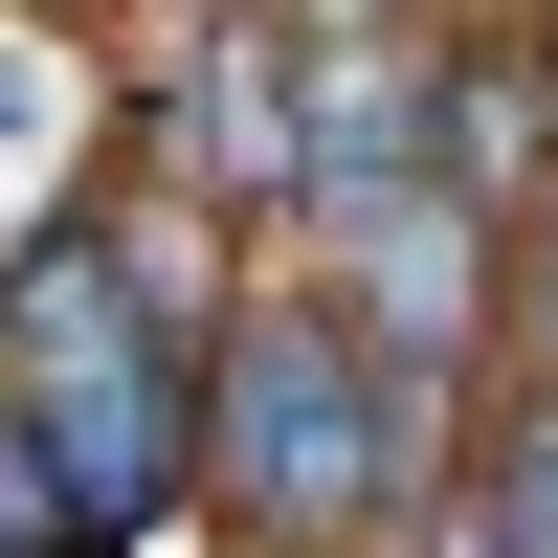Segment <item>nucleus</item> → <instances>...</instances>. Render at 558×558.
<instances>
[{
    "instance_id": "f257e3e1",
    "label": "nucleus",
    "mask_w": 558,
    "mask_h": 558,
    "mask_svg": "<svg viewBox=\"0 0 558 558\" xmlns=\"http://www.w3.org/2000/svg\"><path fill=\"white\" fill-rule=\"evenodd\" d=\"M202 357H223V313L157 291L134 202H45L0 246V402H23V447H45V492H68L89 558L202 514Z\"/></svg>"
},
{
    "instance_id": "f03ea898",
    "label": "nucleus",
    "mask_w": 558,
    "mask_h": 558,
    "mask_svg": "<svg viewBox=\"0 0 558 558\" xmlns=\"http://www.w3.org/2000/svg\"><path fill=\"white\" fill-rule=\"evenodd\" d=\"M447 492H470V402H402L380 336L313 268H268L202 357V514L246 558H357L380 514H447Z\"/></svg>"
},
{
    "instance_id": "7ed1b4c3",
    "label": "nucleus",
    "mask_w": 558,
    "mask_h": 558,
    "mask_svg": "<svg viewBox=\"0 0 558 558\" xmlns=\"http://www.w3.org/2000/svg\"><path fill=\"white\" fill-rule=\"evenodd\" d=\"M313 0H179L157 23V68H134V157H157V202H202V223H268L313 179Z\"/></svg>"
},
{
    "instance_id": "20e7f679",
    "label": "nucleus",
    "mask_w": 558,
    "mask_h": 558,
    "mask_svg": "<svg viewBox=\"0 0 558 558\" xmlns=\"http://www.w3.org/2000/svg\"><path fill=\"white\" fill-rule=\"evenodd\" d=\"M313 291L380 336V380L402 402H470V357L514 336V202H470V179H425V202H357V223H313Z\"/></svg>"
},
{
    "instance_id": "39448f33",
    "label": "nucleus",
    "mask_w": 558,
    "mask_h": 558,
    "mask_svg": "<svg viewBox=\"0 0 558 558\" xmlns=\"http://www.w3.org/2000/svg\"><path fill=\"white\" fill-rule=\"evenodd\" d=\"M470 492H492V536H514V558H558V402H536V380L492 402V447H470Z\"/></svg>"
},
{
    "instance_id": "423d86ee",
    "label": "nucleus",
    "mask_w": 558,
    "mask_h": 558,
    "mask_svg": "<svg viewBox=\"0 0 558 558\" xmlns=\"http://www.w3.org/2000/svg\"><path fill=\"white\" fill-rule=\"evenodd\" d=\"M514 357H536V402H558V179L514 202Z\"/></svg>"
},
{
    "instance_id": "0eeeda50",
    "label": "nucleus",
    "mask_w": 558,
    "mask_h": 558,
    "mask_svg": "<svg viewBox=\"0 0 558 558\" xmlns=\"http://www.w3.org/2000/svg\"><path fill=\"white\" fill-rule=\"evenodd\" d=\"M313 23H402V0H313Z\"/></svg>"
}]
</instances>
